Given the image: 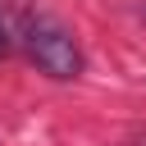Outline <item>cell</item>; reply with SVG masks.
Here are the masks:
<instances>
[{"label":"cell","mask_w":146,"mask_h":146,"mask_svg":"<svg viewBox=\"0 0 146 146\" xmlns=\"http://www.w3.org/2000/svg\"><path fill=\"white\" fill-rule=\"evenodd\" d=\"M14 46H18V23L9 9H0V55H14Z\"/></svg>","instance_id":"cell-2"},{"label":"cell","mask_w":146,"mask_h":146,"mask_svg":"<svg viewBox=\"0 0 146 146\" xmlns=\"http://www.w3.org/2000/svg\"><path fill=\"white\" fill-rule=\"evenodd\" d=\"M18 46L27 50V59L46 78H55V82L82 78V46H78V36L55 14H27V18H18Z\"/></svg>","instance_id":"cell-1"}]
</instances>
